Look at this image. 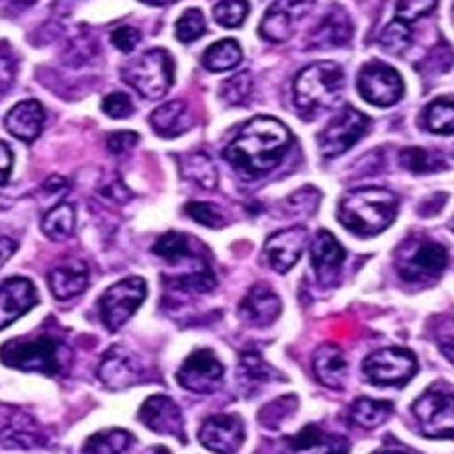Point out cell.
<instances>
[{
    "mask_svg": "<svg viewBox=\"0 0 454 454\" xmlns=\"http://www.w3.org/2000/svg\"><path fill=\"white\" fill-rule=\"evenodd\" d=\"M291 145V131L275 117H253L237 137L226 145L223 156L240 174L254 178L281 162Z\"/></svg>",
    "mask_w": 454,
    "mask_h": 454,
    "instance_id": "6da1fadb",
    "label": "cell"
},
{
    "mask_svg": "<svg viewBox=\"0 0 454 454\" xmlns=\"http://www.w3.org/2000/svg\"><path fill=\"white\" fill-rule=\"evenodd\" d=\"M398 199L390 190L362 188L348 192L340 202V223L360 237L384 232L396 221Z\"/></svg>",
    "mask_w": 454,
    "mask_h": 454,
    "instance_id": "7a4b0ae2",
    "label": "cell"
},
{
    "mask_svg": "<svg viewBox=\"0 0 454 454\" xmlns=\"http://www.w3.org/2000/svg\"><path fill=\"white\" fill-rule=\"evenodd\" d=\"M346 73L338 63H313L293 82V101L301 115L315 117L338 104Z\"/></svg>",
    "mask_w": 454,
    "mask_h": 454,
    "instance_id": "3957f363",
    "label": "cell"
},
{
    "mask_svg": "<svg viewBox=\"0 0 454 454\" xmlns=\"http://www.w3.org/2000/svg\"><path fill=\"white\" fill-rule=\"evenodd\" d=\"M67 348L55 338L11 340L0 348V362L20 372H41L45 376H59L65 368Z\"/></svg>",
    "mask_w": 454,
    "mask_h": 454,
    "instance_id": "277c9868",
    "label": "cell"
},
{
    "mask_svg": "<svg viewBox=\"0 0 454 454\" xmlns=\"http://www.w3.org/2000/svg\"><path fill=\"white\" fill-rule=\"evenodd\" d=\"M121 79L144 99H162L174 85V59L164 49H152L126 65Z\"/></svg>",
    "mask_w": 454,
    "mask_h": 454,
    "instance_id": "5b68a950",
    "label": "cell"
},
{
    "mask_svg": "<svg viewBox=\"0 0 454 454\" xmlns=\"http://www.w3.org/2000/svg\"><path fill=\"white\" fill-rule=\"evenodd\" d=\"M148 295L142 277H128L109 287L99 299V317L109 332H120Z\"/></svg>",
    "mask_w": 454,
    "mask_h": 454,
    "instance_id": "8992f818",
    "label": "cell"
},
{
    "mask_svg": "<svg viewBox=\"0 0 454 454\" xmlns=\"http://www.w3.org/2000/svg\"><path fill=\"white\" fill-rule=\"evenodd\" d=\"M419 362L404 348H386L364 360V373L373 386H404L416 376Z\"/></svg>",
    "mask_w": 454,
    "mask_h": 454,
    "instance_id": "52a82bcc",
    "label": "cell"
},
{
    "mask_svg": "<svg viewBox=\"0 0 454 454\" xmlns=\"http://www.w3.org/2000/svg\"><path fill=\"white\" fill-rule=\"evenodd\" d=\"M357 91L372 106L392 107L404 98V82L390 65L373 61L364 65L357 75Z\"/></svg>",
    "mask_w": 454,
    "mask_h": 454,
    "instance_id": "ba28073f",
    "label": "cell"
},
{
    "mask_svg": "<svg viewBox=\"0 0 454 454\" xmlns=\"http://www.w3.org/2000/svg\"><path fill=\"white\" fill-rule=\"evenodd\" d=\"M412 414L427 438L454 436V394L428 390L414 402Z\"/></svg>",
    "mask_w": 454,
    "mask_h": 454,
    "instance_id": "9c48e42d",
    "label": "cell"
},
{
    "mask_svg": "<svg viewBox=\"0 0 454 454\" xmlns=\"http://www.w3.org/2000/svg\"><path fill=\"white\" fill-rule=\"evenodd\" d=\"M370 128V117L354 107H343L319 134V150L325 158H335L356 145Z\"/></svg>",
    "mask_w": 454,
    "mask_h": 454,
    "instance_id": "30bf717a",
    "label": "cell"
},
{
    "mask_svg": "<svg viewBox=\"0 0 454 454\" xmlns=\"http://www.w3.org/2000/svg\"><path fill=\"white\" fill-rule=\"evenodd\" d=\"M449 265V253L441 243L422 240L412 248H406L398 259V273L404 281L427 283L436 279Z\"/></svg>",
    "mask_w": 454,
    "mask_h": 454,
    "instance_id": "8fae6325",
    "label": "cell"
},
{
    "mask_svg": "<svg viewBox=\"0 0 454 454\" xmlns=\"http://www.w3.org/2000/svg\"><path fill=\"white\" fill-rule=\"evenodd\" d=\"M49 441L31 414L12 406H0V444L6 449H39Z\"/></svg>",
    "mask_w": 454,
    "mask_h": 454,
    "instance_id": "7c38bea8",
    "label": "cell"
},
{
    "mask_svg": "<svg viewBox=\"0 0 454 454\" xmlns=\"http://www.w3.org/2000/svg\"><path fill=\"white\" fill-rule=\"evenodd\" d=\"M224 368L210 349H199L180 365L176 380L182 387L194 394H210L221 386Z\"/></svg>",
    "mask_w": 454,
    "mask_h": 454,
    "instance_id": "4fadbf2b",
    "label": "cell"
},
{
    "mask_svg": "<svg viewBox=\"0 0 454 454\" xmlns=\"http://www.w3.org/2000/svg\"><path fill=\"white\" fill-rule=\"evenodd\" d=\"M317 0H275L261 20L259 33L269 43H285Z\"/></svg>",
    "mask_w": 454,
    "mask_h": 454,
    "instance_id": "5bb4252c",
    "label": "cell"
},
{
    "mask_svg": "<svg viewBox=\"0 0 454 454\" xmlns=\"http://www.w3.org/2000/svg\"><path fill=\"white\" fill-rule=\"evenodd\" d=\"M142 376L144 370L140 360L120 346L107 349L98 365V378L101 384L112 390H126V387L136 386Z\"/></svg>",
    "mask_w": 454,
    "mask_h": 454,
    "instance_id": "9a60e30c",
    "label": "cell"
},
{
    "mask_svg": "<svg viewBox=\"0 0 454 454\" xmlns=\"http://www.w3.org/2000/svg\"><path fill=\"white\" fill-rule=\"evenodd\" d=\"M199 441L204 449L216 454H237L245 442V427L237 416H212V419L202 424Z\"/></svg>",
    "mask_w": 454,
    "mask_h": 454,
    "instance_id": "2e32d148",
    "label": "cell"
},
{
    "mask_svg": "<svg viewBox=\"0 0 454 454\" xmlns=\"http://www.w3.org/2000/svg\"><path fill=\"white\" fill-rule=\"evenodd\" d=\"M307 247V231L303 226H293V229L273 234L265 245V256L270 269L277 273H287V270L301 259Z\"/></svg>",
    "mask_w": 454,
    "mask_h": 454,
    "instance_id": "e0dca14e",
    "label": "cell"
},
{
    "mask_svg": "<svg viewBox=\"0 0 454 454\" xmlns=\"http://www.w3.org/2000/svg\"><path fill=\"white\" fill-rule=\"evenodd\" d=\"M39 301L35 285L25 277H12L0 285V329L23 317Z\"/></svg>",
    "mask_w": 454,
    "mask_h": 454,
    "instance_id": "ac0fdd59",
    "label": "cell"
},
{
    "mask_svg": "<svg viewBox=\"0 0 454 454\" xmlns=\"http://www.w3.org/2000/svg\"><path fill=\"white\" fill-rule=\"evenodd\" d=\"M140 420L144 427L176 438H184V419L178 404L168 396H152L140 408Z\"/></svg>",
    "mask_w": 454,
    "mask_h": 454,
    "instance_id": "d6986e66",
    "label": "cell"
},
{
    "mask_svg": "<svg viewBox=\"0 0 454 454\" xmlns=\"http://www.w3.org/2000/svg\"><path fill=\"white\" fill-rule=\"evenodd\" d=\"M240 319L253 327H269L281 315V299L265 283L253 285L240 301Z\"/></svg>",
    "mask_w": 454,
    "mask_h": 454,
    "instance_id": "ffe728a7",
    "label": "cell"
},
{
    "mask_svg": "<svg viewBox=\"0 0 454 454\" xmlns=\"http://www.w3.org/2000/svg\"><path fill=\"white\" fill-rule=\"evenodd\" d=\"M351 35H354V25H351L349 14L341 6H332L319 25L313 28L307 47L309 49H335L346 47Z\"/></svg>",
    "mask_w": 454,
    "mask_h": 454,
    "instance_id": "44dd1931",
    "label": "cell"
},
{
    "mask_svg": "<svg viewBox=\"0 0 454 454\" xmlns=\"http://www.w3.org/2000/svg\"><path fill=\"white\" fill-rule=\"evenodd\" d=\"M45 109L36 99H27L14 106L4 117V128L20 142H35L45 126Z\"/></svg>",
    "mask_w": 454,
    "mask_h": 454,
    "instance_id": "7402d4cb",
    "label": "cell"
},
{
    "mask_svg": "<svg viewBox=\"0 0 454 454\" xmlns=\"http://www.w3.org/2000/svg\"><path fill=\"white\" fill-rule=\"evenodd\" d=\"M90 283V269L83 261H65L49 273V287L59 301H69L82 295Z\"/></svg>",
    "mask_w": 454,
    "mask_h": 454,
    "instance_id": "603a6c76",
    "label": "cell"
},
{
    "mask_svg": "<svg viewBox=\"0 0 454 454\" xmlns=\"http://www.w3.org/2000/svg\"><path fill=\"white\" fill-rule=\"evenodd\" d=\"M313 372L319 384L332 390H341L348 378V362L335 343H324L313 356Z\"/></svg>",
    "mask_w": 454,
    "mask_h": 454,
    "instance_id": "cb8c5ba5",
    "label": "cell"
},
{
    "mask_svg": "<svg viewBox=\"0 0 454 454\" xmlns=\"http://www.w3.org/2000/svg\"><path fill=\"white\" fill-rule=\"evenodd\" d=\"M199 240L188 239L186 234L180 232H168L158 243L153 245V253L174 267L184 265H200V262H208L207 256H202L196 248H199Z\"/></svg>",
    "mask_w": 454,
    "mask_h": 454,
    "instance_id": "d4e9b609",
    "label": "cell"
},
{
    "mask_svg": "<svg viewBox=\"0 0 454 454\" xmlns=\"http://www.w3.org/2000/svg\"><path fill=\"white\" fill-rule=\"evenodd\" d=\"M309 254L313 269L317 270L321 283L338 273L343 259H346V251H343L338 239H335L329 231H319L315 234L313 243L309 247Z\"/></svg>",
    "mask_w": 454,
    "mask_h": 454,
    "instance_id": "484cf974",
    "label": "cell"
},
{
    "mask_svg": "<svg viewBox=\"0 0 454 454\" xmlns=\"http://www.w3.org/2000/svg\"><path fill=\"white\" fill-rule=\"evenodd\" d=\"M192 123H194L192 114H190V109L184 101L180 99L164 104L150 115L152 129L156 131L160 137H166V140H172V137L186 134V131L192 128Z\"/></svg>",
    "mask_w": 454,
    "mask_h": 454,
    "instance_id": "4316f807",
    "label": "cell"
},
{
    "mask_svg": "<svg viewBox=\"0 0 454 454\" xmlns=\"http://www.w3.org/2000/svg\"><path fill=\"white\" fill-rule=\"evenodd\" d=\"M285 454H348V442L311 424L291 438Z\"/></svg>",
    "mask_w": 454,
    "mask_h": 454,
    "instance_id": "83f0119b",
    "label": "cell"
},
{
    "mask_svg": "<svg viewBox=\"0 0 454 454\" xmlns=\"http://www.w3.org/2000/svg\"><path fill=\"white\" fill-rule=\"evenodd\" d=\"M275 370L262 360L259 354H253V351H247V354L240 356L239 360V386L247 396H253V394L259 390L262 384L275 380Z\"/></svg>",
    "mask_w": 454,
    "mask_h": 454,
    "instance_id": "f1b7e54d",
    "label": "cell"
},
{
    "mask_svg": "<svg viewBox=\"0 0 454 454\" xmlns=\"http://www.w3.org/2000/svg\"><path fill=\"white\" fill-rule=\"evenodd\" d=\"M180 172L186 180L194 182V184H199L207 190L216 188V184H218L216 166L210 160V156H207L204 152H194V153H188V156L182 158Z\"/></svg>",
    "mask_w": 454,
    "mask_h": 454,
    "instance_id": "f546056e",
    "label": "cell"
},
{
    "mask_svg": "<svg viewBox=\"0 0 454 454\" xmlns=\"http://www.w3.org/2000/svg\"><path fill=\"white\" fill-rule=\"evenodd\" d=\"M243 61V49L234 39H223L210 45L207 53L202 55L204 67L212 73H223L231 71Z\"/></svg>",
    "mask_w": 454,
    "mask_h": 454,
    "instance_id": "4dcf8cb0",
    "label": "cell"
},
{
    "mask_svg": "<svg viewBox=\"0 0 454 454\" xmlns=\"http://www.w3.org/2000/svg\"><path fill=\"white\" fill-rule=\"evenodd\" d=\"M43 232L55 243L67 240L75 231V208L67 202H59L55 208H51L43 218Z\"/></svg>",
    "mask_w": 454,
    "mask_h": 454,
    "instance_id": "1f68e13d",
    "label": "cell"
},
{
    "mask_svg": "<svg viewBox=\"0 0 454 454\" xmlns=\"http://www.w3.org/2000/svg\"><path fill=\"white\" fill-rule=\"evenodd\" d=\"M134 446V436L126 430H104L93 434L83 444V454H128Z\"/></svg>",
    "mask_w": 454,
    "mask_h": 454,
    "instance_id": "d6a6232c",
    "label": "cell"
},
{
    "mask_svg": "<svg viewBox=\"0 0 454 454\" xmlns=\"http://www.w3.org/2000/svg\"><path fill=\"white\" fill-rule=\"evenodd\" d=\"M390 402H378L370 398H360L351 404L349 416L357 427L362 428H378L392 416Z\"/></svg>",
    "mask_w": 454,
    "mask_h": 454,
    "instance_id": "836d02e7",
    "label": "cell"
},
{
    "mask_svg": "<svg viewBox=\"0 0 454 454\" xmlns=\"http://www.w3.org/2000/svg\"><path fill=\"white\" fill-rule=\"evenodd\" d=\"M422 126L432 134L450 136L454 134V101L452 99H436L424 109Z\"/></svg>",
    "mask_w": 454,
    "mask_h": 454,
    "instance_id": "e575fe53",
    "label": "cell"
},
{
    "mask_svg": "<svg viewBox=\"0 0 454 454\" xmlns=\"http://www.w3.org/2000/svg\"><path fill=\"white\" fill-rule=\"evenodd\" d=\"M380 45H382L387 53H404V51L412 45V28H410V25L404 23V20L394 19L392 23L384 28L382 35H380Z\"/></svg>",
    "mask_w": 454,
    "mask_h": 454,
    "instance_id": "d590c367",
    "label": "cell"
},
{
    "mask_svg": "<svg viewBox=\"0 0 454 454\" xmlns=\"http://www.w3.org/2000/svg\"><path fill=\"white\" fill-rule=\"evenodd\" d=\"M215 20L224 28H237L247 20L251 4L247 0H223L215 6Z\"/></svg>",
    "mask_w": 454,
    "mask_h": 454,
    "instance_id": "8d00e7d4",
    "label": "cell"
},
{
    "mask_svg": "<svg viewBox=\"0 0 454 454\" xmlns=\"http://www.w3.org/2000/svg\"><path fill=\"white\" fill-rule=\"evenodd\" d=\"M207 33V19L202 11L188 9L182 12V17L176 23V39L180 43H192Z\"/></svg>",
    "mask_w": 454,
    "mask_h": 454,
    "instance_id": "74e56055",
    "label": "cell"
},
{
    "mask_svg": "<svg viewBox=\"0 0 454 454\" xmlns=\"http://www.w3.org/2000/svg\"><path fill=\"white\" fill-rule=\"evenodd\" d=\"M253 91V77L251 73H239L229 82H224L221 85V98L226 101L229 106H243L247 104V99L251 98Z\"/></svg>",
    "mask_w": 454,
    "mask_h": 454,
    "instance_id": "f35d334b",
    "label": "cell"
},
{
    "mask_svg": "<svg viewBox=\"0 0 454 454\" xmlns=\"http://www.w3.org/2000/svg\"><path fill=\"white\" fill-rule=\"evenodd\" d=\"M184 210L194 223H199L202 226H208V229H221V226H224L223 212L218 210L215 204H210V202H190V204H186Z\"/></svg>",
    "mask_w": 454,
    "mask_h": 454,
    "instance_id": "ab89813d",
    "label": "cell"
},
{
    "mask_svg": "<svg viewBox=\"0 0 454 454\" xmlns=\"http://www.w3.org/2000/svg\"><path fill=\"white\" fill-rule=\"evenodd\" d=\"M400 160H402V166L408 168V170L414 174H427V172H434V170H438V168H442V166H438L436 160L430 158V153L422 148L402 150Z\"/></svg>",
    "mask_w": 454,
    "mask_h": 454,
    "instance_id": "60d3db41",
    "label": "cell"
},
{
    "mask_svg": "<svg viewBox=\"0 0 454 454\" xmlns=\"http://www.w3.org/2000/svg\"><path fill=\"white\" fill-rule=\"evenodd\" d=\"M438 6V0H398L396 4V19L404 23H414L422 17H427Z\"/></svg>",
    "mask_w": 454,
    "mask_h": 454,
    "instance_id": "b9f144b4",
    "label": "cell"
},
{
    "mask_svg": "<svg viewBox=\"0 0 454 454\" xmlns=\"http://www.w3.org/2000/svg\"><path fill=\"white\" fill-rule=\"evenodd\" d=\"M17 77V59L9 43H0V98L11 90Z\"/></svg>",
    "mask_w": 454,
    "mask_h": 454,
    "instance_id": "7bdbcfd3",
    "label": "cell"
},
{
    "mask_svg": "<svg viewBox=\"0 0 454 454\" xmlns=\"http://www.w3.org/2000/svg\"><path fill=\"white\" fill-rule=\"evenodd\" d=\"M101 109H104L106 115L114 117V120H126V117L134 114V104H131L126 93H112L104 99Z\"/></svg>",
    "mask_w": 454,
    "mask_h": 454,
    "instance_id": "ee69618b",
    "label": "cell"
},
{
    "mask_svg": "<svg viewBox=\"0 0 454 454\" xmlns=\"http://www.w3.org/2000/svg\"><path fill=\"white\" fill-rule=\"evenodd\" d=\"M140 39H142L140 31L134 27H128V25L115 28V31L112 33V43L121 51V53H131V51L137 47Z\"/></svg>",
    "mask_w": 454,
    "mask_h": 454,
    "instance_id": "f6af8a7d",
    "label": "cell"
},
{
    "mask_svg": "<svg viewBox=\"0 0 454 454\" xmlns=\"http://www.w3.org/2000/svg\"><path fill=\"white\" fill-rule=\"evenodd\" d=\"M137 142H140V136L134 134V131H115V134H109L106 140L107 150L115 153V156L129 152Z\"/></svg>",
    "mask_w": 454,
    "mask_h": 454,
    "instance_id": "bcb514c9",
    "label": "cell"
},
{
    "mask_svg": "<svg viewBox=\"0 0 454 454\" xmlns=\"http://www.w3.org/2000/svg\"><path fill=\"white\" fill-rule=\"evenodd\" d=\"M12 170V152L4 142H0V186L6 184Z\"/></svg>",
    "mask_w": 454,
    "mask_h": 454,
    "instance_id": "7dc6e473",
    "label": "cell"
},
{
    "mask_svg": "<svg viewBox=\"0 0 454 454\" xmlns=\"http://www.w3.org/2000/svg\"><path fill=\"white\" fill-rule=\"evenodd\" d=\"M14 251H17V243L6 237H0V267H3L4 262L11 259Z\"/></svg>",
    "mask_w": 454,
    "mask_h": 454,
    "instance_id": "c3c4849f",
    "label": "cell"
},
{
    "mask_svg": "<svg viewBox=\"0 0 454 454\" xmlns=\"http://www.w3.org/2000/svg\"><path fill=\"white\" fill-rule=\"evenodd\" d=\"M45 190H49V192H63V190H67V182L61 176H51L45 182Z\"/></svg>",
    "mask_w": 454,
    "mask_h": 454,
    "instance_id": "681fc988",
    "label": "cell"
},
{
    "mask_svg": "<svg viewBox=\"0 0 454 454\" xmlns=\"http://www.w3.org/2000/svg\"><path fill=\"white\" fill-rule=\"evenodd\" d=\"M441 351L446 356V360L454 364V338L442 340V341H441Z\"/></svg>",
    "mask_w": 454,
    "mask_h": 454,
    "instance_id": "f907efd6",
    "label": "cell"
},
{
    "mask_svg": "<svg viewBox=\"0 0 454 454\" xmlns=\"http://www.w3.org/2000/svg\"><path fill=\"white\" fill-rule=\"evenodd\" d=\"M142 3L150 4V6H164V4H170L174 0H142Z\"/></svg>",
    "mask_w": 454,
    "mask_h": 454,
    "instance_id": "816d5d0a",
    "label": "cell"
},
{
    "mask_svg": "<svg viewBox=\"0 0 454 454\" xmlns=\"http://www.w3.org/2000/svg\"><path fill=\"white\" fill-rule=\"evenodd\" d=\"M145 454H172L168 449H164V446H153V449L145 450Z\"/></svg>",
    "mask_w": 454,
    "mask_h": 454,
    "instance_id": "f5cc1de1",
    "label": "cell"
},
{
    "mask_svg": "<svg viewBox=\"0 0 454 454\" xmlns=\"http://www.w3.org/2000/svg\"><path fill=\"white\" fill-rule=\"evenodd\" d=\"M376 454H406V452H398V450H386V452H376Z\"/></svg>",
    "mask_w": 454,
    "mask_h": 454,
    "instance_id": "db71d44e",
    "label": "cell"
},
{
    "mask_svg": "<svg viewBox=\"0 0 454 454\" xmlns=\"http://www.w3.org/2000/svg\"><path fill=\"white\" fill-rule=\"evenodd\" d=\"M452 17H454V11H452Z\"/></svg>",
    "mask_w": 454,
    "mask_h": 454,
    "instance_id": "11a10c76",
    "label": "cell"
}]
</instances>
